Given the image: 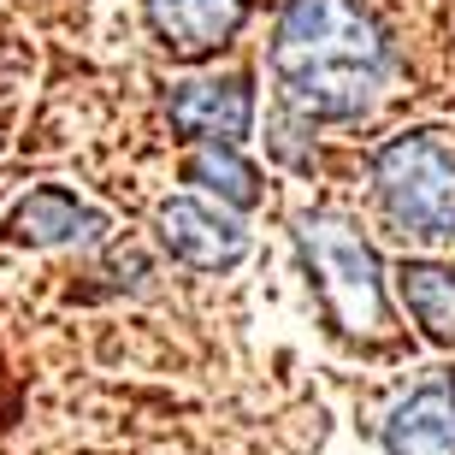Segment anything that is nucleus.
Instances as JSON below:
<instances>
[{
    "instance_id": "nucleus-1",
    "label": "nucleus",
    "mask_w": 455,
    "mask_h": 455,
    "mask_svg": "<svg viewBox=\"0 0 455 455\" xmlns=\"http://www.w3.org/2000/svg\"><path fill=\"white\" fill-rule=\"evenodd\" d=\"M390 77V42L355 0H290L272 30L278 101L307 124H349L372 113Z\"/></svg>"
},
{
    "instance_id": "nucleus-2",
    "label": "nucleus",
    "mask_w": 455,
    "mask_h": 455,
    "mask_svg": "<svg viewBox=\"0 0 455 455\" xmlns=\"http://www.w3.org/2000/svg\"><path fill=\"white\" fill-rule=\"evenodd\" d=\"M296 243L314 272V290L325 296L331 320L349 338H385L390 325V296H385V260L367 236L338 213H302L296 220Z\"/></svg>"
},
{
    "instance_id": "nucleus-3",
    "label": "nucleus",
    "mask_w": 455,
    "mask_h": 455,
    "mask_svg": "<svg viewBox=\"0 0 455 455\" xmlns=\"http://www.w3.org/2000/svg\"><path fill=\"white\" fill-rule=\"evenodd\" d=\"M379 207L414 243H455V142L438 131L390 136L372 160Z\"/></svg>"
},
{
    "instance_id": "nucleus-4",
    "label": "nucleus",
    "mask_w": 455,
    "mask_h": 455,
    "mask_svg": "<svg viewBox=\"0 0 455 455\" xmlns=\"http://www.w3.org/2000/svg\"><path fill=\"white\" fill-rule=\"evenodd\" d=\"M154 231H160L172 260H184L196 272H225L249 254V231L202 196H166L154 207Z\"/></svg>"
},
{
    "instance_id": "nucleus-5",
    "label": "nucleus",
    "mask_w": 455,
    "mask_h": 455,
    "mask_svg": "<svg viewBox=\"0 0 455 455\" xmlns=\"http://www.w3.org/2000/svg\"><path fill=\"white\" fill-rule=\"evenodd\" d=\"M172 124L184 136L202 142H225L236 148L243 136L254 131V89L243 71H225V77H189V84L172 89Z\"/></svg>"
},
{
    "instance_id": "nucleus-6",
    "label": "nucleus",
    "mask_w": 455,
    "mask_h": 455,
    "mask_svg": "<svg viewBox=\"0 0 455 455\" xmlns=\"http://www.w3.org/2000/svg\"><path fill=\"white\" fill-rule=\"evenodd\" d=\"M385 455H455V379L432 372L385 414Z\"/></svg>"
},
{
    "instance_id": "nucleus-7",
    "label": "nucleus",
    "mask_w": 455,
    "mask_h": 455,
    "mask_svg": "<svg viewBox=\"0 0 455 455\" xmlns=\"http://www.w3.org/2000/svg\"><path fill=\"white\" fill-rule=\"evenodd\" d=\"M249 18V0H148V24L172 60L220 53Z\"/></svg>"
},
{
    "instance_id": "nucleus-8",
    "label": "nucleus",
    "mask_w": 455,
    "mask_h": 455,
    "mask_svg": "<svg viewBox=\"0 0 455 455\" xmlns=\"http://www.w3.org/2000/svg\"><path fill=\"white\" fill-rule=\"evenodd\" d=\"M107 231V220L95 207H84L71 189L42 184L30 189L24 202L6 213V236L12 243H30V249H60V243H95Z\"/></svg>"
},
{
    "instance_id": "nucleus-9",
    "label": "nucleus",
    "mask_w": 455,
    "mask_h": 455,
    "mask_svg": "<svg viewBox=\"0 0 455 455\" xmlns=\"http://www.w3.org/2000/svg\"><path fill=\"white\" fill-rule=\"evenodd\" d=\"M396 296L414 314L432 343H455V267H438V260H403L396 267Z\"/></svg>"
},
{
    "instance_id": "nucleus-10",
    "label": "nucleus",
    "mask_w": 455,
    "mask_h": 455,
    "mask_svg": "<svg viewBox=\"0 0 455 455\" xmlns=\"http://www.w3.org/2000/svg\"><path fill=\"white\" fill-rule=\"evenodd\" d=\"M184 178H189V184H202L207 196L231 202V207H254V202H260V172H254L236 148H225V142H202V148L189 154Z\"/></svg>"
}]
</instances>
